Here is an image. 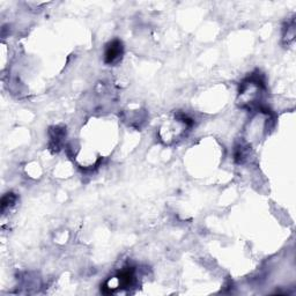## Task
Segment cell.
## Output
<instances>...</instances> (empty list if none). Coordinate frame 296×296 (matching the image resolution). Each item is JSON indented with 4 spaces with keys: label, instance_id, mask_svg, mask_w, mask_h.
Here are the masks:
<instances>
[{
    "label": "cell",
    "instance_id": "cell-1",
    "mask_svg": "<svg viewBox=\"0 0 296 296\" xmlns=\"http://www.w3.org/2000/svg\"><path fill=\"white\" fill-rule=\"evenodd\" d=\"M122 54H123L122 43L119 41L112 42L109 46H108L106 51V61L109 64L115 63V61H117L120 57H122Z\"/></svg>",
    "mask_w": 296,
    "mask_h": 296
}]
</instances>
